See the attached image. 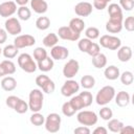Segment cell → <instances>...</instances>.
Segmentation results:
<instances>
[{
    "instance_id": "obj_19",
    "label": "cell",
    "mask_w": 134,
    "mask_h": 134,
    "mask_svg": "<svg viewBox=\"0 0 134 134\" xmlns=\"http://www.w3.org/2000/svg\"><path fill=\"white\" fill-rule=\"evenodd\" d=\"M132 58V48L130 46H120L117 49V59L122 62H129Z\"/></svg>"
},
{
    "instance_id": "obj_38",
    "label": "cell",
    "mask_w": 134,
    "mask_h": 134,
    "mask_svg": "<svg viewBox=\"0 0 134 134\" xmlns=\"http://www.w3.org/2000/svg\"><path fill=\"white\" fill-rule=\"evenodd\" d=\"M75 110L73 109V107L71 106L70 102H65L63 105H62V113L67 116V117H70V116H73L75 114Z\"/></svg>"
},
{
    "instance_id": "obj_48",
    "label": "cell",
    "mask_w": 134,
    "mask_h": 134,
    "mask_svg": "<svg viewBox=\"0 0 134 134\" xmlns=\"http://www.w3.org/2000/svg\"><path fill=\"white\" fill-rule=\"evenodd\" d=\"M134 132V128L132 127V126H125L124 125V127L121 128V130H120V134H129V133H133Z\"/></svg>"
},
{
    "instance_id": "obj_49",
    "label": "cell",
    "mask_w": 134,
    "mask_h": 134,
    "mask_svg": "<svg viewBox=\"0 0 134 134\" xmlns=\"http://www.w3.org/2000/svg\"><path fill=\"white\" fill-rule=\"evenodd\" d=\"M6 39H7V32L5 29L3 28H0V45L1 44H4L6 42Z\"/></svg>"
},
{
    "instance_id": "obj_43",
    "label": "cell",
    "mask_w": 134,
    "mask_h": 134,
    "mask_svg": "<svg viewBox=\"0 0 134 134\" xmlns=\"http://www.w3.org/2000/svg\"><path fill=\"white\" fill-rule=\"evenodd\" d=\"M122 27L126 28L128 31H133L134 30V17L129 16L125 20H122Z\"/></svg>"
},
{
    "instance_id": "obj_53",
    "label": "cell",
    "mask_w": 134,
    "mask_h": 134,
    "mask_svg": "<svg viewBox=\"0 0 134 134\" xmlns=\"http://www.w3.org/2000/svg\"><path fill=\"white\" fill-rule=\"evenodd\" d=\"M1 53H2V49H1V47H0V55H1Z\"/></svg>"
},
{
    "instance_id": "obj_9",
    "label": "cell",
    "mask_w": 134,
    "mask_h": 134,
    "mask_svg": "<svg viewBox=\"0 0 134 134\" xmlns=\"http://www.w3.org/2000/svg\"><path fill=\"white\" fill-rule=\"evenodd\" d=\"M36 44V39L34 38V36L31 35H18L15 40H14V45L18 48H25V47H30L32 45Z\"/></svg>"
},
{
    "instance_id": "obj_15",
    "label": "cell",
    "mask_w": 134,
    "mask_h": 134,
    "mask_svg": "<svg viewBox=\"0 0 134 134\" xmlns=\"http://www.w3.org/2000/svg\"><path fill=\"white\" fill-rule=\"evenodd\" d=\"M50 55L53 60H65L68 58L69 55V50L68 48H66L65 46H61V45H54L53 47H51L50 50Z\"/></svg>"
},
{
    "instance_id": "obj_10",
    "label": "cell",
    "mask_w": 134,
    "mask_h": 134,
    "mask_svg": "<svg viewBox=\"0 0 134 134\" xmlns=\"http://www.w3.org/2000/svg\"><path fill=\"white\" fill-rule=\"evenodd\" d=\"M4 27L6 32L12 36H18L22 31V26L20 24V21L15 17L8 18L4 23Z\"/></svg>"
},
{
    "instance_id": "obj_42",
    "label": "cell",
    "mask_w": 134,
    "mask_h": 134,
    "mask_svg": "<svg viewBox=\"0 0 134 134\" xmlns=\"http://www.w3.org/2000/svg\"><path fill=\"white\" fill-rule=\"evenodd\" d=\"M91 43H92V41L89 40L88 38L80 39V41H79V43H77V47H79V49H80L82 52H87V50H88L89 46L91 45Z\"/></svg>"
},
{
    "instance_id": "obj_3",
    "label": "cell",
    "mask_w": 134,
    "mask_h": 134,
    "mask_svg": "<svg viewBox=\"0 0 134 134\" xmlns=\"http://www.w3.org/2000/svg\"><path fill=\"white\" fill-rule=\"evenodd\" d=\"M18 65L23 71H25L27 73H32L38 69V66H37L36 62L34 61L32 57L25 52L21 53L18 57Z\"/></svg>"
},
{
    "instance_id": "obj_47",
    "label": "cell",
    "mask_w": 134,
    "mask_h": 134,
    "mask_svg": "<svg viewBox=\"0 0 134 134\" xmlns=\"http://www.w3.org/2000/svg\"><path fill=\"white\" fill-rule=\"evenodd\" d=\"M73 132L75 134H89L90 133V129L87 126H81V127L75 128L73 130Z\"/></svg>"
},
{
    "instance_id": "obj_27",
    "label": "cell",
    "mask_w": 134,
    "mask_h": 134,
    "mask_svg": "<svg viewBox=\"0 0 134 134\" xmlns=\"http://www.w3.org/2000/svg\"><path fill=\"white\" fill-rule=\"evenodd\" d=\"M108 130L113 132V133H119L121 128L124 127V122L120 121L119 119H116V118H111L108 120Z\"/></svg>"
},
{
    "instance_id": "obj_14",
    "label": "cell",
    "mask_w": 134,
    "mask_h": 134,
    "mask_svg": "<svg viewBox=\"0 0 134 134\" xmlns=\"http://www.w3.org/2000/svg\"><path fill=\"white\" fill-rule=\"evenodd\" d=\"M92 9H93L92 4L90 2H87V1L79 2L74 6V13L79 17H88V16H90L92 14Z\"/></svg>"
},
{
    "instance_id": "obj_31",
    "label": "cell",
    "mask_w": 134,
    "mask_h": 134,
    "mask_svg": "<svg viewBox=\"0 0 134 134\" xmlns=\"http://www.w3.org/2000/svg\"><path fill=\"white\" fill-rule=\"evenodd\" d=\"M17 15L19 17L20 20L22 21H27L30 19L31 17V10L26 6V5H23V6H20L18 9H17Z\"/></svg>"
},
{
    "instance_id": "obj_29",
    "label": "cell",
    "mask_w": 134,
    "mask_h": 134,
    "mask_svg": "<svg viewBox=\"0 0 134 134\" xmlns=\"http://www.w3.org/2000/svg\"><path fill=\"white\" fill-rule=\"evenodd\" d=\"M58 41H59V37L57 34H53V32H50L48 35H46L43 39V45L45 47H53L54 45L58 44Z\"/></svg>"
},
{
    "instance_id": "obj_7",
    "label": "cell",
    "mask_w": 134,
    "mask_h": 134,
    "mask_svg": "<svg viewBox=\"0 0 134 134\" xmlns=\"http://www.w3.org/2000/svg\"><path fill=\"white\" fill-rule=\"evenodd\" d=\"M36 84L39 88L42 89L43 92L45 93H52L55 89V85H54V82L52 80H50L47 75L45 74H41V75H38L36 77Z\"/></svg>"
},
{
    "instance_id": "obj_46",
    "label": "cell",
    "mask_w": 134,
    "mask_h": 134,
    "mask_svg": "<svg viewBox=\"0 0 134 134\" xmlns=\"http://www.w3.org/2000/svg\"><path fill=\"white\" fill-rule=\"evenodd\" d=\"M19 99H20V97L16 96V95H9V96L6 98V100H5V104H6V106H7L8 108H10V109H14V108L16 107L17 103L19 102Z\"/></svg>"
},
{
    "instance_id": "obj_21",
    "label": "cell",
    "mask_w": 134,
    "mask_h": 134,
    "mask_svg": "<svg viewBox=\"0 0 134 134\" xmlns=\"http://www.w3.org/2000/svg\"><path fill=\"white\" fill-rule=\"evenodd\" d=\"M115 98V104L118 106V107H127L129 104H130V100H131V96L128 92L126 91H119L117 92V94H115L114 96Z\"/></svg>"
},
{
    "instance_id": "obj_8",
    "label": "cell",
    "mask_w": 134,
    "mask_h": 134,
    "mask_svg": "<svg viewBox=\"0 0 134 134\" xmlns=\"http://www.w3.org/2000/svg\"><path fill=\"white\" fill-rule=\"evenodd\" d=\"M79 90H80V84L72 79H68L63 84V86L61 88V93L63 96L69 97V96H72L73 94H75L76 92H79Z\"/></svg>"
},
{
    "instance_id": "obj_52",
    "label": "cell",
    "mask_w": 134,
    "mask_h": 134,
    "mask_svg": "<svg viewBox=\"0 0 134 134\" xmlns=\"http://www.w3.org/2000/svg\"><path fill=\"white\" fill-rule=\"evenodd\" d=\"M96 1H100V2H104V3H106V4H108L110 1H112V0H96Z\"/></svg>"
},
{
    "instance_id": "obj_28",
    "label": "cell",
    "mask_w": 134,
    "mask_h": 134,
    "mask_svg": "<svg viewBox=\"0 0 134 134\" xmlns=\"http://www.w3.org/2000/svg\"><path fill=\"white\" fill-rule=\"evenodd\" d=\"M18 52H19V49H18L14 44L6 45V46L2 49V54H3L4 58H6V59H14L15 57H17Z\"/></svg>"
},
{
    "instance_id": "obj_40",
    "label": "cell",
    "mask_w": 134,
    "mask_h": 134,
    "mask_svg": "<svg viewBox=\"0 0 134 134\" xmlns=\"http://www.w3.org/2000/svg\"><path fill=\"white\" fill-rule=\"evenodd\" d=\"M46 57H47V51L45 50V48L37 47V48L34 50V58H35V60H36L37 62L44 60Z\"/></svg>"
},
{
    "instance_id": "obj_5",
    "label": "cell",
    "mask_w": 134,
    "mask_h": 134,
    "mask_svg": "<svg viewBox=\"0 0 134 134\" xmlns=\"http://www.w3.org/2000/svg\"><path fill=\"white\" fill-rule=\"evenodd\" d=\"M76 119L81 125L90 127V126H94L97 122L98 117L94 111H89V110L81 111L80 110V112L76 115Z\"/></svg>"
},
{
    "instance_id": "obj_11",
    "label": "cell",
    "mask_w": 134,
    "mask_h": 134,
    "mask_svg": "<svg viewBox=\"0 0 134 134\" xmlns=\"http://www.w3.org/2000/svg\"><path fill=\"white\" fill-rule=\"evenodd\" d=\"M80 70V64L76 60L71 59L69 60L63 67V75L66 79H72L77 74Z\"/></svg>"
},
{
    "instance_id": "obj_30",
    "label": "cell",
    "mask_w": 134,
    "mask_h": 134,
    "mask_svg": "<svg viewBox=\"0 0 134 134\" xmlns=\"http://www.w3.org/2000/svg\"><path fill=\"white\" fill-rule=\"evenodd\" d=\"M80 84L84 89H91L95 85V79L90 74H86V75L82 76Z\"/></svg>"
},
{
    "instance_id": "obj_23",
    "label": "cell",
    "mask_w": 134,
    "mask_h": 134,
    "mask_svg": "<svg viewBox=\"0 0 134 134\" xmlns=\"http://www.w3.org/2000/svg\"><path fill=\"white\" fill-rule=\"evenodd\" d=\"M53 65H54V63H53V59H52V58L50 59V57H48V55H47L44 60L39 61V62L37 63L38 69H40L42 72L50 71V70L53 68Z\"/></svg>"
},
{
    "instance_id": "obj_24",
    "label": "cell",
    "mask_w": 134,
    "mask_h": 134,
    "mask_svg": "<svg viewBox=\"0 0 134 134\" xmlns=\"http://www.w3.org/2000/svg\"><path fill=\"white\" fill-rule=\"evenodd\" d=\"M1 87L4 91H13L17 87V81L13 76H4L1 81Z\"/></svg>"
},
{
    "instance_id": "obj_2",
    "label": "cell",
    "mask_w": 134,
    "mask_h": 134,
    "mask_svg": "<svg viewBox=\"0 0 134 134\" xmlns=\"http://www.w3.org/2000/svg\"><path fill=\"white\" fill-rule=\"evenodd\" d=\"M115 96V89L112 86H104L100 88L95 96V102L99 106H106L108 105Z\"/></svg>"
},
{
    "instance_id": "obj_33",
    "label": "cell",
    "mask_w": 134,
    "mask_h": 134,
    "mask_svg": "<svg viewBox=\"0 0 134 134\" xmlns=\"http://www.w3.org/2000/svg\"><path fill=\"white\" fill-rule=\"evenodd\" d=\"M50 26V20L48 17L42 16L36 20V27L40 30H46Z\"/></svg>"
},
{
    "instance_id": "obj_1",
    "label": "cell",
    "mask_w": 134,
    "mask_h": 134,
    "mask_svg": "<svg viewBox=\"0 0 134 134\" xmlns=\"http://www.w3.org/2000/svg\"><path fill=\"white\" fill-rule=\"evenodd\" d=\"M44 94L40 89H32L28 95V108L32 112H39L43 107Z\"/></svg>"
},
{
    "instance_id": "obj_25",
    "label": "cell",
    "mask_w": 134,
    "mask_h": 134,
    "mask_svg": "<svg viewBox=\"0 0 134 134\" xmlns=\"http://www.w3.org/2000/svg\"><path fill=\"white\" fill-rule=\"evenodd\" d=\"M68 26H69L73 31L81 34V32L84 30V28H85V22H84V20L81 19V18H73V19H71V20L69 21V25H68Z\"/></svg>"
},
{
    "instance_id": "obj_20",
    "label": "cell",
    "mask_w": 134,
    "mask_h": 134,
    "mask_svg": "<svg viewBox=\"0 0 134 134\" xmlns=\"http://www.w3.org/2000/svg\"><path fill=\"white\" fill-rule=\"evenodd\" d=\"M122 29V21L121 20H113L109 19L106 23V30L110 34H117L120 32Z\"/></svg>"
},
{
    "instance_id": "obj_45",
    "label": "cell",
    "mask_w": 134,
    "mask_h": 134,
    "mask_svg": "<svg viewBox=\"0 0 134 134\" xmlns=\"http://www.w3.org/2000/svg\"><path fill=\"white\" fill-rule=\"evenodd\" d=\"M100 48H99V45L97 44V43H94V42H92L91 43V45L89 46V48H88V50H87V52L86 53H88L90 57H95L96 54H98L100 51Z\"/></svg>"
},
{
    "instance_id": "obj_35",
    "label": "cell",
    "mask_w": 134,
    "mask_h": 134,
    "mask_svg": "<svg viewBox=\"0 0 134 134\" xmlns=\"http://www.w3.org/2000/svg\"><path fill=\"white\" fill-rule=\"evenodd\" d=\"M69 102H70L71 106L73 107V109L75 111H80V110L85 108V105H84V103H83V100H82V98H81V96L79 94L75 95V96H72Z\"/></svg>"
},
{
    "instance_id": "obj_41",
    "label": "cell",
    "mask_w": 134,
    "mask_h": 134,
    "mask_svg": "<svg viewBox=\"0 0 134 134\" xmlns=\"http://www.w3.org/2000/svg\"><path fill=\"white\" fill-rule=\"evenodd\" d=\"M99 116L102 119L104 120H109L113 117V111L109 108V107H103L100 110H99Z\"/></svg>"
},
{
    "instance_id": "obj_26",
    "label": "cell",
    "mask_w": 134,
    "mask_h": 134,
    "mask_svg": "<svg viewBox=\"0 0 134 134\" xmlns=\"http://www.w3.org/2000/svg\"><path fill=\"white\" fill-rule=\"evenodd\" d=\"M92 65L97 69H102V68L106 67V65H107V57L104 53L99 52L95 57H92Z\"/></svg>"
},
{
    "instance_id": "obj_17",
    "label": "cell",
    "mask_w": 134,
    "mask_h": 134,
    "mask_svg": "<svg viewBox=\"0 0 134 134\" xmlns=\"http://www.w3.org/2000/svg\"><path fill=\"white\" fill-rule=\"evenodd\" d=\"M108 14L110 19L113 20H124V16H122V9L119 6V4L117 3H111L108 6Z\"/></svg>"
},
{
    "instance_id": "obj_16",
    "label": "cell",
    "mask_w": 134,
    "mask_h": 134,
    "mask_svg": "<svg viewBox=\"0 0 134 134\" xmlns=\"http://www.w3.org/2000/svg\"><path fill=\"white\" fill-rule=\"evenodd\" d=\"M16 72V65L10 60H4L0 63V76L10 75Z\"/></svg>"
},
{
    "instance_id": "obj_18",
    "label": "cell",
    "mask_w": 134,
    "mask_h": 134,
    "mask_svg": "<svg viewBox=\"0 0 134 134\" xmlns=\"http://www.w3.org/2000/svg\"><path fill=\"white\" fill-rule=\"evenodd\" d=\"M30 8L36 14H45L48 9L46 0H30Z\"/></svg>"
},
{
    "instance_id": "obj_34",
    "label": "cell",
    "mask_w": 134,
    "mask_h": 134,
    "mask_svg": "<svg viewBox=\"0 0 134 134\" xmlns=\"http://www.w3.org/2000/svg\"><path fill=\"white\" fill-rule=\"evenodd\" d=\"M119 79H120V82L122 85L125 86H129L133 83V73L131 71H124L121 74H119Z\"/></svg>"
},
{
    "instance_id": "obj_39",
    "label": "cell",
    "mask_w": 134,
    "mask_h": 134,
    "mask_svg": "<svg viewBox=\"0 0 134 134\" xmlns=\"http://www.w3.org/2000/svg\"><path fill=\"white\" fill-rule=\"evenodd\" d=\"M79 95L81 96V98H82V100H83V103H84V105H85V108H86V107H89V106L92 104L93 96H92V94H91L89 91L80 92Z\"/></svg>"
},
{
    "instance_id": "obj_51",
    "label": "cell",
    "mask_w": 134,
    "mask_h": 134,
    "mask_svg": "<svg viewBox=\"0 0 134 134\" xmlns=\"http://www.w3.org/2000/svg\"><path fill=\"white\" fill-rule=\"evenodd\" d=\"M15 2H16V4H18V5L23 6V5H26V4L29 2V0H15Z\"/></svg>"
},
{
    "instance_id": "obj_6",
    "label": "cell",
    "mask_w": 134,
    "mask_h": 134,
    "mask_svg": "<svg viewBox=\"0 0 134 134\" xmlns=\"http://www.w3.org/2000/svg\"><path fill=\"white\" fill-rule=\"evenodd\" d=\"M99 44L102 47L109 50H116L121 46V41L119 38L112 35H104L99 39Z\"/></svg>"
},
{
    "instance_id": "obj_37",
    "label": "cell",
    "mask_w": 134,
    "mask_h": 134,
    "mask_svg": "<svg viewBox=\"0 0 134 134\" xmlns=\"http://www.w3.org/2000/svg\"><path fill=\"white\" fill-rule=\"evenodd\" d=\"M14 110H15L17 113H19V114L26 113V112L29 110V108H28V104H27L25 100H23L22 98H20L19 102L17 103L16 107L14 108Z\"/></svg>"
},
{
    "instance_id": "obj_44",
    "label": "cell",
    "mask_w": 134,
    "mask_h": 134,
    "mask_svg": "<svg viewBox=\"0 0 134 134\" xmlns=\"http://www.w3.org/2000/svg\"><path fill=\"white\" fill-rule=\"evenodd\" d=\"M119 6L126 12H130L134 7V0H119Z\"/></svg>"
},
{
    "instance_id": "obj_36",
    "label": "cell",
    "mask_w": 134,
    "mask_h": 134,
    "mask_svg": "<svg viewBox=\"0 0 134 134\" xmlns=\"http://www.w3.org/2000/svg\"><path fill=\"white\" fill-rule=\"evenodd\" d=\"M85 36H86V38H88L91 41L95 40L99 37V30H98V28H96L94 26H90L85 30Z\"/></svg>"
},
{
    "instance_id": "obj_50",
    "label": "cell",
    "mask_w": 134,
    "mask_h": 134,
    "mask_svg": "<svg viewBox=\"0 0 134 134\" xmlns=\"http://www.w3.org/2000/svg\"><path fill=\"white\" fill-rule=\"evenodd\" d=\"M93 133L94 134H107L108 133V129L105 128V127H96L93 130Z\"/></svg>"
},
{
    "instance_id": "obj_22",
    "label": "cell",
    "mask_w": 134,
    "mask_h": 134,
    "mask_svg": "<svg viewBox=\"0 0 134 134\" xmlns=\"http://www.w3.org/2000/svg\"><path fill=\"white\" fill-rule=\"evenodd\" d=\"M119 74H120V71H119V68L116 67L115 65H110L108 67H106L105 71H104V75L107 80L109 81H114V80H117L119 77Z\"/></svg>"
},
{
    "instance_id": "obj_12",
    "label": "cell",
    "mask_w": 134,
    "mask_h": 134,
    "mask_svg": "<svg viewBox=\"0 0 134 134\" xmlns=\"http://www.w3.org/2000/svg\"><path fill=\"white\" fill-rule=\"evenodd\" d=\"M58 37L61 38L62 40H67V41H77L80 40L81 34L73 31L69 26H61L58 30Z\"/></svg>"
},
{
    "instance_id": "obj_4",
    "label": "cell",
    "mask_w": 134,
    "mask_h": 134,
    "mask_svg": "<svg viewBox=\"0 0 134 134\" xmlns=\"http://www.w3.org/2000/svg\"><path fill=\"white\" fill-rule=\"evenodd\" d=\"M61 122L62 118L58 113H49L45 117V129L49 133H57L61 128Z\"/></svg>"
},
{
    "instance_id": "obj_32",
    "label": "cell",
    "mask_w": 134,
    "mask_h": 134,
    "mask_svg": "<svg viewBox=\"0 0 134 134\" xmlns=\"http://www.w3.org/2000/svg\"><path fill=\"white\" fill-rule=\"evenodd\" d=\"M29 120H30V124L36 126V127H39V126H43L44 125V121H45V117L43 116V114L39 112H32V114L30 115L29 117Z\"/></svg>"
},
{
    "instance_id": "obj_13",
    "label": "cell",
    "mask_w": 134,
    "mask_h": 134,
    "mask_svg": "<svg viewBox=\"0 0 134 134\" xmlns=\"http://www.w3.org/2000/svg\"><path fill=\"white\" fill-rule=\"evenodd\" d=\"M17 4L15 1L7 0L0 4V16L3 18L12 17L17 12Z\"/></svg>"
}]
</instances>
